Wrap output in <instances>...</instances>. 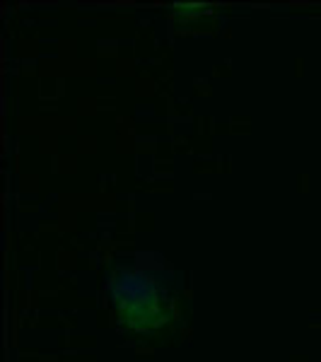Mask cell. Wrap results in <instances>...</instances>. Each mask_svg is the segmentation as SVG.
<instances>
[{
  "mask_svg": "<svg viewBox=\"0 0 321 362\" xmlns=\"http://www.w3.org/2000/svg\"><path fill=\"white\" fill-rule=\"evenodd\" d=\"M109 302L121 329L150 334L165 329L174 319V305L153 273L121 268L109 280Z\"/></svg>",
  "mask_w": 321,
  "mask_h": 362,
  "instance_id": "6da1fadb",
  "label": "cell"
}]
</instances>
